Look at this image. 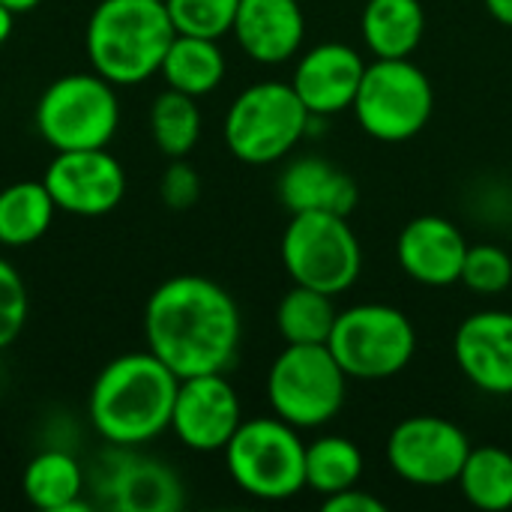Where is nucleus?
<instances>
[{"instance_id": "obj_7", "label": "nucleus", "mask_w": 512, "mask_h": 512, "mask_svg": "<svg viewBox=\"0 0 512 512\" xmlns=\"http://www.w3.org/2000/svg\"><path fill=\"white\" fill-rule=\"evenodd\" d=\"M432 108V81L417 63H411V57H375L366 63L351 105L360 129L384 144H402L420 135Z\"/></svg>"}, {"instance_id": "obj_26", "label": "nucleus", "mask_w": 512, "mask_h": 512, "mask_svg": "<svg viewBox=\"0 0 512 512\" xmlns=\"http://www.w3.org/2000/svg\"><path fill=\"white\" fill-rule=\"evenodd\" d=\"M336 315L339 312L330 294H321L306 285H294L279 300L276 327L288 345H327Z\"/></svg>"}, {"instance_id": "obj_6", "label": "nucleus", "mask_w": 512, "mask_h": 512, "mask_svg": "<svg viewBox=\"0 0 512 512\" xmlns=\"http://www.w3.org/2000/svg\"><path fill=\"white\" fill-rule=\"evenodd\" d=\"M282 417L243 420L228 441L225 468L237 489L258 501H288L306 489V444Z\"/></svg>"}, {"instance_id": "obj_11", "label": "nucleus", "mask_w": 512, "mask_h": 512, "mask_svg": "<svg viewBox=\"0 0 512 512\" xmlns=\"http://www.w3.org/2000/svg\"><path fill=\"white\" fill-rule=\"evenodd\" d=\"M471 453L468 435L432 414L402 420L387 438V462L396 477L411 486H447L456 483Z\"/></svg>"}, {"instance_id": "obj_24", "label": "nucleus", "mask_w": 512, "mask_h": 512, "mask_svg": "<svg viewBox=\"0 0 512 512\" xmlns=\"http://www.w3.org/2000/svg\"><path fill=\"white\" fill-rule=\"evenodd\" d=\"M456 483L477 510H512V453L504 447H471Z\"/></svg>"}, {"instance_id": "obj_5", "label": "nucleus", "mask_w": 512, "mask_h": 512, "mask_svg": "<svg viewBox=\"0 0 512 512\" xmlns=\"http://www.w3.org/2000/svg\"><path fill=\"white\" fill-rule=\"evenodd\" d=\"M309 108L294 84L261 81L246 87L225 114L222 135L234 159L246 165H270L285 159L309 132Z\"/></svg>"}, {"instance_id": "obj_3", "label": "nucleus", "mask_w": 512, "mask_h": 512, "mask_svg": "<svg viewBox=\"0 0 512 512\" xmlns=\"http://www.w3.org/2000/svg\"><path fill=\"white\" fill-rule=\"evenodd\" d=\"M177 36L165 0H99L84 30L93 72L114 87L153 78Z\"/></svg>"}, {"instance_id": "obj_31", "label": "nucleus", "mask_w": 512, "mask_h": 512, "mask_svg": "<svg viewBox=\"0 0 512 512\" xmlns=\"http://www.w3.org/2000/svg\"><path fill=\"white\" fill-rule=\"evenodd\" d=\"M159 195L171 210H189L201 198V177L186 159H171L159 180Z\"/></svg>"}, {"instance_id": "obj_4", "label": "nucleus", "mask_w": 512, "mask_h": 512, "mask_svg": "<svg viewBox=\"0 0 512 512\" xmlns=\"http://www.w3.org/2000/svg\"><path fill=\"white\" fill-rule=\"evenodd\" d=\"M33 126L54 153L108 147L120 126L117 87L99 72L60 75L42 90Z\"/></svg>"}, {"instance_id": "obj_21", "label": "nucleus", "mask_w": 512, "mask_h": 512, "mask_svg": "<svg viewBox=\"0 0 512 512\" xmlns=\"http://www.w3.org/2000/svg\"><path fill=\"white\" fill-rule=\"evenodd\" d=\"M24 498L45 512L87 510L81 501L84 492V471L66 450H42L36 453L21 474Z\"/></svg>"}, {"instance_id": "obj_16", "label": "nucleus", "mask_w": 512, "mask_h": 512, "mask_svg": "<svg viewBox=\"0 0 512 512\" xmlns=\"http://www.w3.org/2000/svg\"><path fill=\"white\" fill-rule=\"evenodd\" d=\"M468 255V240L462 228L444 216L411 219L396 243L399 267L408 279L426 288H447L462 279V264Z\"/></svg>"}, {"instance_id": "obj_33", "label": "nucleus", "mask_w": 512, "mask_h": 512, "mask_svg": "<svg viewBox=\"0 0 512 512\" xmlns=\"http://www.w3.org/2000/svg\"><path fill=\"white\" fill-rule=\"evenodd\" d=\"M486 9L495 21H501L504 27H512V0H486Z\"/></svg>"}, {"instance_id": "obj_15", "label": "nucleus", "mask_w": 512, "mask_h": 512, "mask_svg": "<svg viewBox=\"0 0 512 512\" xmlns=\"http://www.w3.org/2000/svg\"><path fill=\"white\" fill-rule=\"evenodd\" d=\"M366 60L345 42H324L309 48L294 69V90L312 117H333L354 105Z\"/></svg>"}, {"instance_id": "obj_35", "label": "nucleus", "mask_w": 512, "mask_h": 512, "mask_svg": "<svg viewBox=\"0 0 512 512\" xmlns=\"http://www.w3.org/2000/svg\"><path fill=\"white\" fill-rule=\"evenodd\" d=\"M6 9H12L15 15H24V12H30V9H36L42 0H0Z\"/></svg>"}, {"instance_id": "obj_34", "label": "nucleus", "mask_w": 512, "mask_h": 512, "mask_svg": "<svg viewBox=\"0 0 512 512\" xmlns=\"http://www.w3.org/2000/svg\"><path fill=\"white\" fill-rule=\"evenodd\" d=\"M12 30H15V12L0 3V45L12 36Z\"/></svg>"}, {"instance_id": "obj_28", "label": "nucleus", "mask_w": 512, "mask_h": 512, "mask_svg": "<svg viewBox=\"0 0 512 512\" xmlns=\"http://www.w3.org/2000/svg\"><path fill=\"white\" fill-rule=\"evenodd\" d=\"M177 33L222 39L231 33L240 0H165Z\"/></svg>"}, {"instance_id": "obj_1", "label": "nucleus", "mask_w": 512, "mask_h": 512, "mask_svg": "<svg viewBox=\"0 0 512 512\" xmlns=\"http://www.w3.org/2000/svg\"><path fill=\"white\" fill-rule=\"evenodd\" d=\"M240 336L243 321L234 297L207 276H171L147 297V351L177 378L228 372L237 360Z\"/></svg>"}, {"instance_id": "obj_10", "label": "nucleus", "mask_w": 512, "mask_h": 512, "mask_svg": "<svg viewBox=\"0 0 512 512\" xmlns=\"http://www.w3.org/2000/svg\"><path fill=\"white\" fill-rule=\"evenodd\" d=\"M348 393V375L327 345H285L267 375V399L276 417L294 429L330 423Z\"/></svg>"}, {"instance_id": "obj_13", "label": "nucleus", "mask_w": 512, "mask_h": 512, "mask_svg": "<svg viewBox=\"0 0 512 512\" xmlns=\"http://www.w3.org/2000/svg\"><path fill=\"white\" fill-rule=\"evenodd\" d=\"M243 423L240 396L225 378V372L180 378L171 432L186 450L222 453Z\"/></svg>"}, {"instance_id": "obj_32", "label": "nucleus", "mask_w": 512, "mask_h": 512, "mask_svg": "<svg viewBox=\"0 0 512 512\" xmlns=\"http://www.w3.org/2000/svg\"><path fill=\"white\" fill-rule=\"evenodd\" d=\"M321 507L327 512H384V501H378L372 492L360 489V486H351L345 492H336V495H327L321 501Z\"/></svg>"}, {"instance_id": "obj_2", "label": "nucleus", "mask_w": 512, "mask_h": 512, "mask_svg": "<svg viewBox=\"0 0 512 512\" xmlns=\"http://www.w3.org/2000/svg\"><path fill=\"white\" fill-rule=\"evenodd\" d=\"M180 378L153 354L129 351L105 363L90 387L87 414L114 450H135L171 429Z\"/></svg>"}, {"instance_id": "obj_18", "label": "nucleus", "mask_w": 512, "mask_h": 512, "mask_svg": "<svg viewBox=\"0 0 512 512\" xmlns=\"http://www.w3.org/2000/svg\"><path fill=\"white\" fill-rule=\"evenodd\" d=\"M279 198L291 213H336L351 216L360 189L351 174L327 159L303 156L294 159L279 177Z\"/></svg>"}, {"instance_id": "obj_27", "label": "nucleus", "mask_w": 512, "mask_h": 512, "mask_svg": "<svg viewBox=\"0 0 512 512\" xmlns=\"http://www.w3.org/2000/svg\"><path fill=\"white\" fill-rule=\"evenodd\" d=\"M363 477V453L342 435H324L306 444V489L321 498L357 486Z\"/></svg>"}, {"instance_id": "obj_29", "label": "nucleus", "mask_w": 512, "mask_h": 512, "mask_svg": "<svg viewBox=\"0 0 512 512\" xmlns=\"http://www.w3.org/2000/svg\"><path fill=\"white\" fill-rule=\"evenodd\" d=\"M465 288L474 294H501L512 285V258L507 249L495 243H480L468 246L465 264H462V279Z\"/></svg>"}, {"instance_id": "obj_25", "label": "nucleus", "mask_w": 512, "mask_h": 512, "mask_svg": "<svg viewBox=\"0 0 512 512\" xmlns=\"http://www.w3.org/2000/svg\"><path fill=\"white\" fill-rule=\"evenodd\" d=\"M201 108L195 96L162 90L150 105V138L165 159H186L201 138Z\"/></svg>"}, {"instance_id": "obj_19", "label": "nucleus", "mask_w": 512, "mask_h": 512, "mask_svg": "<svg viewBox=\"0 0 512 512\" xmlns=\"http://www.w3.org/2000/svg\"><path fill=\"white\" fill-rule=\"evenodd\" d=\"M105 495L120 512H177L186 504L180 477L147 456H123L108 474Z\"/></svg>"}, {"instance_id": "obj_17", "label": "nucleus", "mask_w": 512, "mask_h": 512, "mask_svg": "<svg viewBox=\"0 0 512 512\" xmlns=\"http://www.w3.org/2000/svg\"><path fill=\"white\" fill-rule=\"evenodd\" d=\"M231 33L255 63L291 60L306 39V18L297 0H240Z\"/></svg>"}, {"instance_id": "obj_22", "label": "nucleus", "mask_w": 512, "mask_h": 512, "mask_svg": "<svg viewBox=\"0 0 512 512\" xmlns=\"http://www.w3.org/2000/svg\"><path fill=\"white\" fill-rule=\"evenodd\" d=\"M159 75L171 90H180L186 96L198 99L213 93L225 78V54L219 48V39L177 33L165 51Z\"/></svg>"}, {"instance_id": "obj_20", "label": "nucleus", "mask_w": 512, "mask_h": 512, "mask_svg": "<svg viewBox=\"0 0 512 512\" xmlns=\"http://www.w3.org/2000/svg\"><path fill=\"white\" fill-rule=\"evenodd\" d=\"M360 33L375 57H411L426 33V9L420 0H369Z\"/></svg>"}, {"instance_id": "obj_8", "label": "nucleus", "mask_w": 512, "mask_h": 512, "mask_svg": "<svg viewBox=\"0 0 512 512\" xmlns=\"http://www.w3.org/2000/svg\"><path fill=\"white\" fill-rule=\"evenodd\" d=\"M327 348L348 378L387 381L414 360L417 330L396 306L360 303L336 315Z\"/></svg>"}, {"instance_id": "obj_30", "label": "nucleus", "mask_w": 512, "mask_h": 512, "mask_svg": "<svg viewBox=\"0 0 512 512\" xmlns=\"http://www.w3.org/2000/svg\"><path fill=\"white\" fill-rule=\"evenodd\" d=\"M27 312H30L27 285L21 273L0 255V351L21 336L27 324Z\"/></svg>"}, {"instance_id": "obj_12", "label": "nucleus", "mask_w": 512, "mask_h": 512, "mask_svg": "<svg viewBox=\"0 0 512 512\" xmlns=\"http://www.w3.org/2000/svg\"><path fill=\"white\" fill-rule=\"evenodd\" d=\"M57 210L72 216H105L117 210L126 195V171L108 147L93 150H60L42 177Z\"/></svg>"}, {"instance_id": "obj_14", "label": "nucleus", "mask_w": 512, "mask_h": 512, "mask_svg": "<svg viewBox=\"0 0 512 512\" xmlns=\"http://www.w3.org/2000/svg\"><path fill=\"white\" fill-rule=\"evenodd\" d=\"M459 372L489 396H512V312L483 309L468 315L453 336Z\"/></svg>"}, {"instance_id": "obj_9", "label": "nucleus", "mask_w": 512, "mask_h": 512, "mask_svg": "<svg viewBox=\"0 0 512 512\" xmlns=\"http://www.w3.org/2000/svg\"><path fill=\"white\" fill-rule=\"evenodd\" d=\"M282 264L294 285L336 297L360 279L363 249L348 216L291 213L282 234Z\"/></svg>"}, {"instance_id": "obj_23", "label": "nucleus", "mask_w": 512, "mask_h": 512, "mask_svg": "<svg viewBox=\"0 0 512 512\" xmlns=\"http://www.w3.org/2000/svg\"><path fill=\"white\" fill-rule=\"evenodd\" d=\"M57 204L42 180H18L0 189V246L21 249L45 237Z\"/></svg>"}]
</instances>
